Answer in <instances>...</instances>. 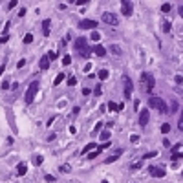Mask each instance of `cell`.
<instances>
[{
  "label": "cell",
  "mask_w": 183,
  "mask_h": 183,
  "mask_svg": "<svg viewBox=\"0 0 183 183\" xmlns=\"http://www.w3.org/2000/svg\"><path fill=\"white\" fill-rule=\"evenodd\" d=\"M130 141H132L134 145H137V143H139V136H136V134H134V136H130Z\"/></svg>",
  "instance_id": "e575fe53"
},
{
  "label": "cell",
  "mask_w": 183,
  "mask_h": 183,
  "mask_svg": "<svg viewBox=\"0 0 183 183\" xmlns=\"http://www.w3.org/2000/svg\"><path fill=\"white\" fill-rule=\"evenodd\" d=\"M39 68H40V70H48V68H50V57H48V55L40 57V61H39Z\"/></svg>",
  "instance_id": "30bf717a"
},
{
  "label": "cell",
  "mask_w": 183,
  "mask_h": 183,
  "mask_svg": "<svg viewBox=\"0 0 183 183\" xmlns=\"http://www.w3.org/2000/svg\"><path fill=\"white\" fill-rule=\"evenodd\" d=\"M84 4H88V0H77V6H84Z\"/></svg>",
  "instance_id": "681fc988"
},
{
  "label": "cell",
  "mask_w": 183,
  "mask_h": 183,
  "mask_svg": "<svg viewBox=\"0 0 183 183\" xmlns=\"http://www.w3.org/2000/svg\"><path fill=\"white\" fill-rule=\"evenodd\" d=\"M97 24H99V22H95V20H92V18H84V20H81V22H79V28H81V29H92V31H95Z\"/></svg>",
  "instance_id": "8992f818"
},
{
  "label": "cell",
  "mask_w": 183,
  "mask_h": 183,
  "mask_svg": "<svg viewBox=\"0 0 183 183\" xmlns=\"http://www.w3.org/2000/svg\"><path fill=\"white\" fill-rule=\"evenodd\" d=\"M64 79H66V75H64V73L61 71V73L57 75V77H55V81H53V84H55V86H59V84H61V82H62Z\"/></svg>",
  "instance_id": "5bb4252c"
},
{
  "label": "cell",
  "mask_w": 183,
  "mask_h": 183,
  "mask_svg": "<svg viewBox=\"0 0 183 183\" xmlns=\"http://www.w3.org/2000/svg\"><path fill=\"white\" fill-rule=\"evenodd\" d=\"M4 70H6V66H0V77H2V73H4Z\"/></svg>",
  "instance_id": "9f6ffc18"
},
{
  "label": "cell",
  "mask_w": 183,
  "mask_h": 183,
  "mask_svg": "<svg viewBox=\"0 0 183 183\" xmlns=\"http://www.w3.org/2000/svg\"><path fill=\"white\" fill-rule=\"evenodd\" d=\"M108 50H110V51L114 53V55H121V48L117 46V44H112V46H110Z\"/></svg>",
  "instance_id": "e0dca14e"
},
{
  "label": "cell",
  "mask_w": 183,
  "mask_h": 183,
  "mask_svg": "<svg viewBox=\"0 0 183 183\" xmlns=\"http://www.w3.org/2000/svg\"><path fill=\"white\" fill-rule=\"evenodd\" d=\"M170 7H172V6H170L168 2H165L163 6H161V11H163V13H168V11H170Z\"/></svg>",
  "instance_id": "484cf974"
},
{
  "label": "cell",
  "mask_w": 183,
  "mask_h": 183,
  "mask_svg": "<svg viewBox=\"0 0 183 183\" xmlns=\"http://www.w3.org/2000/svg\"><path fill=\"white\" fill-rule=\"evenodd\" d=\"M24 15H26V9L22 7V9H20V11H18V17H24Z\"/></svg>",
  "instance_id": "db71d44e"
},
{
  "label": "cell",
  "mask_w": 183,
  "mask_h": 183,
  "mask_svg": "<svg viewBox=\"0 0 183 183\" xmlns=\"http://www.w3.org/2000/svg\"><path fill=\"white\" fill-rule=\"evenodd\" d=\"M50 20H44L42 22V33H44V37H50Z\"/></svg>",
  "instance_id": "4fadbf2b"
},
{
  "label": "cell",
  "mask_w": 183,
  "mask_h": 183,
  "mask_svg": "<svg viewBox=\"0 0 183 183\" xmlns=\"http://www.w3.org/2000/svg\"><path fill=\"white\" fill-rule=\"evenodd\" d=\"M181 157H183V152H179V154H178V152L172 154V161H178V159H181Z\"/></svg>",
  "instance_id": "836d02e7"
},
{
  "label": "cell",
  "mask_w": 183,
  "mask_h": 183,
  "mask_svg": "<svg viewBox=\"0 0 183 183\" xmlns=\"http://www.w3.org/2000/svg\"><path fill=\"white\" fill-rule=\"evenodd\" d=\"M163 147H165V148L170 147V141H168V139H163Z\"/></svg>",
  "instance_id": "c3c4849f"
},
{
  "label": "cell",
  "mask_w": 183,
  "mask_h": 183,
  "mask_svg": "<svg viewBox=\"0 0 183 183\" xmlns=\"http://www.w3.org/2000/svg\"><path fill=\"white\" fill-rule=\"evenodd\" d=\"M103 183H108V181H106V179H104V181H103Z\"/></svg>",
  "instance_id": "6f0895ef"
},
{
  "label": "cell",
  "mask_w": 183,
  "mask_h": 183,
  "mask_svg": "<svg viewBox=\"0 0 183 183\" xmlns=\"http://www.w3.org/2000/svg\"><path fill=\"white\" fill-rule=\"evenodd\" d=\"M101 20H103L104 24H108V26H117V24H119L117 15H114V13H110V11H104L103 17H101Z\"/></svg>",
  "instance_id": "277c9868"
},
{
  "label": "cell",
  "mask_w": 183,
  "mask_h": 183,
  "mask_svg": "<svg viewBox=\"0 0 183 183\" xmlns=\"http://www.w3.org/2000/svg\"><path fill=\"white\" fill-rule=\"evenodd\" d=\"M150 79H152V75H148V73H141V81H143V82H148Z\"/></svg>",
  "instance_id": "4dcf8cb0"
},
{
  "label": "cell",
  "mask_w": 183,
  "mask_h": 183,
  "mask_svg": "<svg viewBox=\"0 0 183 183\" xmlns=\"http://www.w3.org/2000/svg\"><path fill=\"white\" fill-rule=\"evenodd\" d=\"M92 51H93L97 57H104V55H106V48H103V46H99V44H97V46H93V48H92Z\"/></svg>",
  "instance_id": "8fae6325"
},
{
  "label": "cell",
  "mask_w": 183,
  "mask_h": 183,
  "mask_svg": "<svg viewBox=\"0 0 183 183\" xmlns=\"http://www.w3.org/2000/svg\"><path fill=\"white\" fill-rule=\"evenodd\" d=\"M26 172H28V165H26V163H18V165H17V174H18V176H24Z\"/></svg>",
  "instance_id": "7c38bea8"
},
{
  "label": "cell",
  "mask_w": 183,
  "mask_h": 183,
  "mask_svg": "<svg viewBox=\"0 0 183 183\" xmlns=\"http://www.w3.org/2000/svg\"><path fill=\"white\" fill-rule=\"evenodd\" d=\"M9 86H11V84H9L7 81H4V82H2V90H7V88H9Z\"/></svg>",
  "instance_id": "ee69618b"
},
{
  "label": "cell",
  "mask_w": 183,
  "mask_h": 183,
  "mask_svg": "<svg viewBox=\"0 0 183 183\" xmlns=\"http://www.w3.org/2000/svg\"><path fill=\"white\" fill-rule=\"evenodd\" d=\"M48 57H50V61H53V59H57V53H55V51H50Z\"/></svg>",
  "instance_id": "ab89813d"
},
{
  "label": "cell",
  "mask_w": 183,
  "mask_h": 183,
  "mask_svg": "<svg viewBox=\"0 0 183 183\" xmlns=\"http://www.w3.org/2000/svg\"><path fill=\"white\" fill-rule=\"evenodd\" d=\"M75 84H77V79H75V77H70V79H68V86H75Z\"/></svg>",
  "instance_id": "74e56055"
},
{
  "label": "cell",
  "mask_w": 183,
  "mask_h": 183,
  "mask_svg": "<svg viewBox=\"0 0 183 183\" xmlns=\"http://www.w3.org/2000/svg\"><path fill=\"white\" fill-rule=\"evenodd\" d=\"M123 84H125V97L130 99V97H132V90H134V82H132V79L128 77V75H125V77H123Z\"/></svg>",
  "instance_id": "5b68a950"
},
{
  "label": "cell",
  "mask_w": 183,
  "mask_h": 183,
  "mask_svg": "<svg viewBox=\"0 0 183 183\" xmlns=\"http://www.w3.org/2000/svg\"><path fill=\"white\" fill-rule=\"evenodd\" d=\"M101 152H103V150H101V148L97 147V148H95V150H93V152H92V154H88V159H95V157H97V156H99Z\"/></svg>",
  "instance_id": "ac0fdd59"
},
{
  "label": "cell",
  "mask_w": 183,
  "mask_h": 183,
  "mask_svg": "<svg viewBox=\"0 0 183 183\" xmlns=\"http://www.w3.org/2000/svg\"><path fill=\"white\" fill-rule=\"evenodd\" d=\"M170 130V125L168 123H165V125H161V132H163V134H167Z\"/></svg>",
  "instance_id": "d6a6232c"
},
{
  "label": "cell",
  "mask_w": 183,
  "mask_h": 183,
  "mask_svg": "<svg viewBox=\"0 0 183 183\" xmlns=\"http://www.w3.org/2000/svg\"><path fill=\"white\" fill-rule=\"evenodd\" d=\"M119 156H121V154H114V156H110V157H106V163H114V161L119 157Z\"/></svg>",
  "instance_id": "f1b7e54d"
},
{
  "label": "cell",
  "mask_w": 183,
  "mask_h": 183,
  "mask_svg": "<svg viewBox=\"0 0 183 183\" xmlns=\"http://www.w3.org/2000/svg\"><path fill=\"white\" fill-rule=\"evenodd\" d=\"M101 92H103V86H101V82H99V84L93 88V95H101Z\"/></svg>",
  "instance_id": "d4e9b609"
},
{
  "label": "cell",
  "mask_w": 183,
  "mask_h": 183,
  "mask_svg": "<svg viewBox=\"0 0 183 183\" xmlns=\"http://www.w3.org/2000/svg\"><path fill=\"white\" fill-rule=\"evenodd\" d=\"M147 84H148V90H152V88H154V79H150Z\"/></svg>",
  "instance_id": "f6af8a7d"
},
{
  "label": "cell",
  "mask_w": 183,
  "mask_h": 183,
  "mask_svg": "<svg viewBox=\"0 0 183 183\" xmlns=\"http://www.w3.org/2000/svg\"><path fill=\"white\" fill-rule=\"evenodd\" d=\"M172 150H174V154H176L178 150H181V145H174V147H172Z\"/></svg>",
  "instance_id": "7dc6e473"
},
{
  "label": "cell",
  "mask_w": 183,
  "mask_h": 183,
  "mask_svg": "<svg viewBox=\"0 0 183 183\" xmlns=\"http://www.w3.org/2000/svg\"><path fill=\"white\" fill-rule=\"evenodd\" d=\"M17 4H18V2H17V0H11V2H9V4H7V9H13V7H15Z\"/></svg>",
  "instance_id": "f35d334b"
},
{
  "label": "cell",
  "mask_w": 183,
  "mask_h": 183,
  "mask_svg": "<svg viewBox=\"0 0 183 183\" xmlns=\"http://www.w3.org/2000/svg\"><path fill=\"white\" fill-rule=\"evenodd\" d=\"M73 48L77 50V51L81 53V57H84V59H88V57L92 55V53H90L92 50L88 48V40H86L84 37H77V40L73 42Z\"/></svg>",
  "instance_id": "6da1fadb"
},
{
  "label": "cell",
  "mask_w": 183,
  "mask_h": 183,
  "mask_svg": "<svg viewBox=\"0 0 183 183\" xmlns=\"http://www.w3.org/2000/svg\"><path fill=\"white\" fill-rule=\"evenodd\" d=\"M37 92H39V81H33V82L29 84V88L26 90L24 101H26L28 104H31V103H33V99H35V95H37Z\"/></svg>",
  "instance_id": "3957f363"
},
{
  "label": "cell",
  "mask_w": 183,
  "mask_h": 183,
  "mask_svg": "<svg viewBox=\"0 0 183 183\" xmlns=\"http://www.w3.org/2000/svg\"><path fill=\"white\" fill-rule=\"evenodd\" d=\"M70 62H71V57H70V55H64V57H62V64H64V66H68Z\"/></svg>",
  "instance_id": "f546056e"
},
{
  "label": "cell",
  "mask_w": 183,
  "mask_h": 183,
  "mask_svg": "<svg viewBox=\"0 0 183 183\" xmlns=\"http://www.w3.org/2000/svg\"><path fill=\"white\" fill-rule=\"evenodd\" d=\"M103 125H104V123H97V125H95V128H93V134H97V132L101 130V128H103Z\"/></svg>",
  "instance_id": "8d00e7d4"
},
{
  "label": "cell",
  "mask_w": 183,
  "mask_h": 183,
  "mask_svg": "<svg viewBox=\"0 0 183 183\" xmlns=\"http://www.w3.org/2000/svg\"><path fill=\"white\" fill-rule=\"evenodd\" d=\"M148 172L152 178H163L165 176V168H161V167H148Z\"/></svg>",
  "instance_id": "ba28073f"
},
{
  "label": "cell",
  "mask_w": 183,
  "mask_h": 183,
  "mask_svg": "<svg viewBox=\"0 0 183 183\" xmlns=\"http://www.w3.org/2000/svg\"><path fill=\"white\" fill-rule=\"evenodd\" d=\"M174 81H176V82H178V84H183V79H181V77H179V75H176V79H174Z\"/></svg>",
  "instance_id": "f907efd6"
},
{
  "label": "cell",
  "mask_w": 183,
  "mask_h": 183,
  "mask_svg": "<svg viewBox=\"0 0 183 183\" xmlns=\"http://www.w3.org/2000/svg\"><path fill=\"white\" fill-rule=\"evenodd\" d=\"M179 17L183 18V6H179Z\"/></svg>",
  "instance_id": "11a10c76"
},
{
  "label": "cell",
  "mask_w": 183,
  "mask_h": 183,
  "mask_svg": "<svg viewBox=\"0 0 183 183\" xmlns=\"http://www.w3.org/2000/svg\"><path fill=\"white\" fill-rule=\"evenodd\" d=\"M59 170H61V172H64V174H68V172H71V167H70L68 163H64V165H61V167H59Z\"/></svg>",
  "instance_id": "d6986e66"
},
{
  "label": "cell",
  "mask_w": 183,
  "mask_h": 183,
  "mask_svg": "<svg viewBox=\"0 0 183 183\" xmlns=\"http://www.w3.org/2000/svg\"><path fill=\"white\" fill-rule=\"evenodd\" d=\"M42 161H44V157H42V156H35L33 163H35V165H42Z\"/></svg>",
  "instance_id": "1f68e13d"
},
{
  "label": "cell",
  "mask_w": 183,
  "mask_h": 183,
  "mask_svg": "<svg viewBox=\"0 0 183 183\" xmlns=\"http://www.w3.org/2000/svg\"><path fill=\"white\" fill-rule=\"evenodd\" d=\"M24 66H26V59H20L17 62V68H24Z\"/></svg>",
  "instance_id": "d590c367"
},
{
  "label": "cell",
  "mask_w": 183,
  "mask_h": 183,
  "mask_svg": "<svg viewBox=\"0 0 183 183\" xmlns=\"http://www.w3.org/2000/svg\"><path fill=\"white\" fill-rule=\"evenodd\" d=\"M108 108H110V112H119V104H115L114 101H110L108 103Z\"/></svg>",
  "instance_id": "44dd1931"
},
{
  "label": "cell",
  "mask_w": 183,
  "mask_h": 183,
  "mask_svg": "<svg viewBox=\"0 0 183 183\" xmlns=\"http://www.w3.org/2000/svg\"><path fill=\"white\" fill-rule=\"evenodd\" d=\"M31 42H33V35L28 33V35L24 37V44H31Z\"/></svg>",
  "instance_id": "4316f807"
},
{
  "label": "cell",
  "mask_w": 183,
  "mask_h": 183,
  "mask_svg": "<svg viewBox=\"0 0 183 183\" xmlns=\"http://www.w3.org/2000/svg\"><path fill=\"white\" fill-rule=\"evenodd\" d=\"M93 148H95V143H88V145L82 148V152H81V154H88V152H92Z\"/></svg>",
  "instance_id": "2e32d148"
},
{
  "label": "cell",
  "mask_w": 183,
  "mask_h": 183,
  "mask_svg": "<svg viewBox=\"0 0 183 183\" xmlns=\"http://www.w3.org/2000/svg\"><path fill=\"white\" fill-rule=\"evenodd\" d=\"M148 119H150V112L148 110H141V114H139V126H147L148 125Z\"/></svg>",
  "instance_id": "9c48e42d"
},
{
  "label": "cell",
  "mask_w": 183,
  "mask_h": 183,
  "mask_svg": "<svg viewBox=\"0 0 183 183\" xmlns=\"http://www.w3.org/2000/svg\"><path fill=\"white\" fill-rule=\"evenodd\" d=\"M46 181H50V183H53V181H55V178H53L51 174H46V178H44Z\"/></svg>",
  "instance_id": "b9f144b4"
},
{
  "label": "cell",
  "mask_w": 183,
  "mask_h": 183,
  "mask_svg": "<svg viewBox=\"0 0 183 183\" xmlns=\"http://www.w3.org/2000/svg\"><path fill=\"white\" fill-rule=\"evenodd\" d=\"M176 110H178V103L174 101V103H172V106H170V110H168V112H176Z\"/></svg>",
  "instance_id": "60d3db41"
},
{
  "label": "cell",
  "mask_w": 183,
  "mask_h": 183,
  "mask_svg": "<svg viewBox=\"0 0 183 183\" xmlns=\"http://www.w3.org/2000/svg\"><path fill=\"white\" fill-rule=\"evenodd\" d=\"M148 106H150V108H154V110H157V112H167L165 101L161 99V97H157V95H154V97L148 99Z\"/></svg>",
  "instance_id": "7a4b0ae2"
},
{
  "label": "cell",
  "mask_w": 183,
  "mask_h": 183,
  "mask_svg": "<svg viewBox=\"0 0 183 183\" xmlns=\"http://www.w3.org/2000/svg\"><path fill=\"white\" fill-rule=\"evenodd\" d=\"M157 156V152H156V150H152V152H147L145 156H143V159H150V157H156Z\"/></svg>",
  "instance_id": "cb8c5ba5"
},
{
  "label": "cell",
  "mask_w": 183,
  "mask_h": 183,
  "mask_svg": "<svg viewBox=\"0 0 183 183\" xmlns=\"http://www.w3.org/2000/svg\"><path fill=\"white\" fill-rule=\"evenodd\" d=\"M7 39H9V35H2V37H0V44H4V42H7Z\"/></svg>",
  "instance_id": "7bdbcfd3"
},
{
  "label": "cell",
  "mask_w": 183,
  "mask_h": 183,
  "mask_svg": "<svg viewBox=\"0 0 183 183\" xmlns=\"http://www.w3.org/2000/svg\"><path fill=\"white\" fill-rule=\"evenodd\" d=\"M90 37H92V40H93V42H97V40L101 39V33H99V31H92V35H90Z\"/></svg>",
  "instance_id": "603a6c76"
},
{
  "label": "cell",
  "mask_w": 183,
  "mask_h": 183,
  "mask_svg": "<svg viewBox=\"0 0 183 183\" xmlns=\"http://www.w3.org/2000/svg\"><path fill=\"white\" fill-rule=\"evenodd\" d=\"M121 11H123L125 17H132V13H134V4L128 2V0H123V2H121Z\"/></svg>",
  "instance_id": "52a82bcc"
},
{
  "label": "cell",
  "mask_w": 183,
  "mask_h": 183,
  "mask_svg": "<svg viewBox=\"0 0 183 183\" xmlns=\"http://www.w3.org/2000/svg\"><path fill=\"white\" fill-rule=\"evenodd\" d=\"M55 137H57L55 134H51V136H48V141H55Z\"/></svg>",
  "instance_id": "f5cc1de1"
},
{
  "label": "cell",
  "mask_w": 183,
  "mask_h": 183,
  "mask_svg": "<svg viewBox=\"0 0 183 183\" xmlns=\"http://www.w3.org/2000/svg\"><path fill=\"white\" fill-rule=\"evenodd\" d=\"M163 31H165V33L170 31V20H165V22H163Z\"/></svg>",
  "instance_id": "83f0119b"
},
{
  "label": "cell",
  "mask_w": 183,
  "mask_h": 183,
  "mask_svg": "<svg viewBox=\"0 0 183 183\" xmlns=\"http://www.w3.org/2000/svg\"><path fill=\"white\" fill-rule=\"evenodd\" d=\"M110 137H112V134H110V130H108V128H106V130H103V132H101V139H104V143L108 141Z\"/></svg>",
  "instance_id": "9a60e30c"
},
{
  "label": "cell",
  "mask_w": 183,
  "mask_h": 183,
  "mask_svg": "<svg viewBox=\"0 0 183 183\" xmlns=\"http://www.w3.org/2000/svg\"><path fill=\"white\" fill-rule=\"evenodd\" d=\"M82 95H90V88H82Z\"/></svg>",
  "instance_id": "816d5d0a"
},
{
  "label": "cell",
  "mask_w": 183,
  "mask_h": 183,
  "mask_svg": "<svg viewBox=\"0 0 183 183\" xmlns=\"http://www.w3.org/2000/svg\"><path fill=\"white\" fill-rule=\"evenodd\" d=\"M178 128L183 132V108H181V112H179V119H178Z\"/></svg>",
  "instance_id": "7402d4cb"
},
{
  "label": "cell",
  "mask_w": 183,
  "mask_h": 183,
  "mask_svg": "<svg viewBox=\"0 0 183 183\" xmlns=\"http://www.w3.org/2000/svg\"><path fill=\"white\" fill-rule=\"evenodd\" d=\"M139 167H141V161H139V163H134V165H132V170H137Z\"/></svg>",
  "instance_id": "bcb514c9"
},
{
  "label": "cell",
  "mask_w": 183,
  "mask_h": 183,
  "mask_svg": "<svg viewBox=\"0 0 183 183\" xmlns=\"http://www.w3.org/2000/svg\"><path fill=\"white\" fill-rule=\"evenodd\" d=\"M97 77H99L101 81H106V79H108V71H106V70H101V71L97 73Z\"/></svg>",
  "instance_id": "ffe728a7"
}]
</instances>
